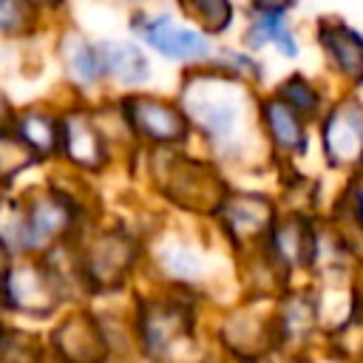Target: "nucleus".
I'll use <instances>...</instances> for the list:
<instances>
[{"label": "nucleus", "mask_w": 363, "mask_h": 363, "mask_svg": "<svg viewBox=\"0 0 363 363\" xmlns=\"http://www.w3.org/2000/svg\"><path fill=\"white\" fill-rule=\"evenodd\" d=\"M130 332L136 363H199L210 354L201 295L184 289L164 286L136 295Z\"/></svg>", "instance_id": "obj_1"}, {"label": "nucleus", "mask_w": 363, "mask_h": 363, "mask_svg": "<svg viewBox=\"0 0 363 363\" xmlns=\"http://www.w3.org/2000/svg\"><path fill=\"white\" fill-rule=\"evenodd\" d=\"M71 295L43 255L11 258L0 272V318L23 326H48Z\"/></svg>", "instance_id": "obj_2"}, {"label": "nucleus", "mask_w": 363, "mask_h": 363, "mask_svg": "<svg viewBox=\"0 0 363 363\" xmlns=\"http://www.w3.org/2000/svg\"><path fill=\"white\" fill-rule=\"evenodd\" d=\"M272 301L241 298L207 318V343L224 363H261L275 346Z\"/></svg>", "instance_id": "obj_3"}, {"label": "nucleus", "mask_w": 363, "mask_h": 363, "mask_svg": "<svg viewBox=\"0 0 363 363\" xmlns=\"http://www.w3.org/2000/svg\"><path fill=\"white\" fill-rule=\"evenodd\" d=\"M85 301L108 298L128 286L139 264V244L125 230H105L77 250Z\"/></svg>", "instance_id": "obj_4"}, {"label": "nucleus", "mask_w": 363, "mask_h": 363, "mask_svg": "<svg viewBox=\"0 0 363 363\" xmlns=\"http://www.w3.org/2000/svg\"><path fill=\"white\" fill-rule=\"evenodd\" d=\"M275 346L295 360L318 357L323 346V318L318 286H286L269 303Z\"/></svg>", "instance_id": "obj_5"}, {"label": "nucleus", "mask_w": 363, "mask_h": 363, "mask_svg": "<svg viewBox=\"0 0 363 363\" xmlns=\"http://www.w3.org/2000/svg\"><path fill=\"white\" fill-rule=\"evenodd\" d=\"M45 352L54 363H102L111 357L99 312L85 303L65 306L43 332Z\"/></svg>", "instance_id": "obj_6"}, {"label": "nucleus", "mask_w": 363, "mask_h": 363, "mask_svg": "<svg viewBox=\"0 0 363 363\" xmlns=\"http://www.w3.org/2000/svg\"><path fill=\"white\" fill-rule=\"evenodd\" d=\"M218 213L224 218L227 235L233 238V244L241 252L255 250L267 238L269 227L275 224L272 204L267 199H261V196H238L233 201L224 199L221 207H218Z\"/></svg>", "instance_id": "obj_7"}, {"label": "nucleus", "mask_w": 363, "mask_h": 363, "mask_svg": "<svg viewBox=\"0 0 363 363\" xmlns=\"http://www.w3.org/2000/svg\"><path fill=\"white\" fill-rule=\"evenodd\" d=\"M170 199L187 210H218L224 201V184L204 164L182 162L170 170Z\"/></svg>", "instance_id": "obj_8"}, {"label": "nucleus", "mask_w": 363, "mask_h": 363, "mask_svg": "<svg viewBox=\"0 0 363 363\" xmlns=\"http://www.w3.org/2000/svg\"><path fill=\"white\" fill-rule=\"evenodd\" d=\"M187 105L193 119L210 136H227L238 122V91L227 85H196L187 91Z\"/></svg>", "instance_id": "obj_9"}, {"label": "nucleus", "mask_w": 363, "mask_h": 363, "mask_svg": "<svg viewBox=\"0 0 363 363\" xmlns=\"http://www.w3.org/2000/svg\"><path fill=\"white\" fill-rule=\"evenodd\" d=\"M156 267L167 281L164 286L201 295V281L207 278V261L193 244L179 241V238L164 241L156 250Z\"/></svg>", "instance_id": "obj_10"}, {"label": "nucleus", "mask_w": 363, "mask_h": 363, "mask_svg": "<svg viewBox=\"0 0 363 363\" xmlns=\"http://www.w3.org/2000/svg\"><path fill=\"white\" fill-rule=\"evenodd\" d=\"M323 145L335 164L357 162L363 156V108L357 102H343L329 113Z\"/></svg>", "instance_id": "obj_11"}, {"label": "nucleus", "mask_w": 363, "mask_h": 363, "mask_svg": "<svg viewBox=\"0 0 363 363\" xmlns=\"http://www.w3.org/2000/svg\"><path fill=\"white\" fill-rule=\"evenodd\" d=\"M145 40L147 45H153L159 54L173 57V60H199L210 54L207 40L199 31L182 28L167 17H156L145 26Z\"/></svg>", "instance_id": "obj_12"}, {"label": "nucleus", "mask_w": 363, "mask_h": 363, "mask_svg": "<svg viewBox=\"0 0 363 363\" xmlns=\"http://www.w3.org/2000/svg\"><path fill=\"white\" fill-rule=\"evenodd\" d=\"M128 111H130L133 125L153 142H176L187 133L184 116L159 99H130Z\"/></svg>", "instance_id": "obj_13"}, {"label": "nucleus", "mask_w": 363, "mask_h": 363, "mask_svg": "<svg viewBox=\"0 0 363 363\" xmlns=\"http://www.w3.org/2000/svg\"><path fill=\"white\" fill-rule=\"evenodd\" d=\"M320 40L332 54V60L337 62V68L349 74L354 82H363V40L340 23H323Z\"/></svg>", "instance_id": "obj_14"}, {"label": "nucleus", "mask_w": 363, "mask_h": 363, "mask_svg": "<svg viewBox=\"0 0 363 363\" xmlns=\"http://www.w3.org/2000/svg\"><path fill=\"white\" fill-rule=\"evenodd\" d=\"M0 363H48L43 332L9 320L0 337Z\"/></svg>", "instance_id": "obj_15"}, {"label": "nucleus", "mask_w": 363, "mask_h": 363, "mask_svg": "<svg viewBox=\"0 0 363 363\" xmlns=\"http://www.w3.org/2000/svg\"><path fill=\"white\" fill-rule=\"evenodd\" d=\"M62 142H65V150L74 162H79L85 167H96L102 162L99 133L94 130V125L85 116H71L62 125Z\"/></svg>", "instance_id": "obj_16"}, {"label": "nucleus", "mask_w": 363, "mask_h": 363, "mask_svg": "<svg viewBox=\"0 0 363 363\" xmlns=\"http://www.w3.org/2000/svg\"><path fill=\"white\" fill-rule=\"evenodd\" d=\"M264 113H267V122H269V130H272L275 142L284 150H301L303 147V128H301L298 113H292L289 105L272 99V102L264 105Z\"/></svg>", "instance_id": "obj_17"}, {"label": "nucleus", "mask_w": 363, "mask_h": 363, "mask_svg": "<svg viewBox=\"0 0 363 363\" xmlns=\"http://www.w3.org/2000/svg\"><path fill=\"white\" fill-rule=\"evenodd\" d=\"M60 125L43 113H28L20 122V139L34 150V153H51L60 142Z\"/></svg>", "instance_id": "obj_18"}, {"label": "nucleus", "mask_w": 363, "mask_h": 363, "mask_svg": "<svg viewBox=\"0 0 363 363\" xmlns=\"http://www.w3.org/2000/svg\"><path fill=\"white\" fill-rule=\"evenodd\" d=\"M184 14L196 23H201L207 31H224L233 20L230 0H179Z\"/></svg>", "instance_id": "obj_19"}, {"label": "nucleus", "mask_w": 363, "mask_h": 363, "mask_svg": "<svg viewBox=\"0 0 363 363\" xmlns=\"http://www.w3.org/2000/svg\"><path fill=\"white\" fill-rule=\"evenodd\" d=\"M105 62L125 82H139V79L147 77V62H145L142 51L133 48V45H113V48H108Z\"/></svg>", "instance_id": "obj_20"}, {"label": "nucleus", "mask_w": 363, "mask_h": 363, "mask_svg": "<svg viewBox=\"0 0 363 363\" xmlns=\"http://www.w3.org/2000/svg\"><path fill=\"white\" fill-rule=\"evenodd\" d=\"M34 159H37V153L23 139H11V136L0 133V182H9L23 167H28Z\"/></svg>", "instance_id": "obj_21"}, {"label": "nucleus", "mask_w": 363, "mask_h": 363, "mask_svg": "<svg viewBox=\"0 0 363 363\" xmlns=\"http://www.w3.org/2000/svg\"><path fill=\"white\" fill-rule=\"evenodd\" d=\"M62 54H65V62H68V68L79 77V79H94L96 74H99V62H96V54H94V48L91 45H85L82 40H77V37H71V40H65V48H62Z\"/></svg>", "instance_id": "obj_22"}, {"label": "nucleus", "mask_w": 363, "mask_h": 363, "mask_svg": "<svg viewBox=\"0 0 363 363\" xmlns=\"http://www.w3.org/2000/svg\"><path fill=\"white\" fill-rule=\"evenodd\" d=\"M272 37L281 43V51H286V54H295V43H292V37L286 34L284 23H281L275 14H269V17L258 20V23L252 26V31H250L247 43H250L252 48H258V45H264V43H267V40H272Z\"/></svg>", "instance_id": "obj_23"}, {"label": "nucleus", "mask_w": 363, "mask_h": 363, "mask_svg": "<svg viewBox=\"0 0 363 363\" xmlns=\"http://www.w3.org/2000/svg\"><path fill=\"white\" fill-rule=\"evenodd\" d=\"M31 23V11L26 0H0V28L3 31H23Z\"/></svg>", "instance_id": "obj_24"}, {"label": "nucleus", "mask_w": 363, "mask_h": 363, "mask_svg": "<svg viewBox=\"0 0 363 363\" xmlns=\"http://www.w3.org/2000/svg\"><path fill=\"white\" fill-rule=\"evenodd\" d=\"M284 96H286L298 111H312V108L318 105V99H315L312 88H309V85H303L301 79L286 82V85H284Z\"/></svg>", "instance_id": "obj_25"}, {"label": "nucleus", "mask_w": 363, "mask_h": 363, "mask_svg": "<svg viewBox=\"0 0 363 363\" xmlns=\"http://www.w3.org/2000/svg\"><path fill=\"white\" fill-rule=\"evenodd\" d=\"M295 0H255V6L261 9V11H267V14H278V11H284V9H289Z\"/></svg>", "instance_id": "obj_26"}, {"label": "nucleus", "mask_w": 363, "mask_h": 363, "mask_svg": "<svg viewBox=\"0 0 363 363\" xmlns=\"http://www.w3.org/2000/svg\"><path fill=\"white\" fill-rule=\"evenodd\" d=\"M357 224H360V233H363V190L357 193Z\"/></svg>", "instance_id": "obj_27"}, {"label": "nucleus", "mask_w": 363, "mask_h": 363, "mask_svg": "<svg viewBox=\"0 0 363 363\" xmlns=\"http://www.w3.org/2000/svg\"><path fill=\"white\" fill-rule=\"evenodd\" d=\"M199 363H224V360H221V357H216V354L210 352V354H204V357H201Z\"/></svg>", "instance_id": "obj_28"}, {"label": "nucleus", "mask_w": 363, "mask_h": 363, "mask_svg": "<svg viewBox=\"0 0 363 363\" xmlns=\"http://www.w3.org/2000/svg\"><path fill=\"white\" fill-rule=\"evenodd\" d=\"M102 363H136V360H128V357H105Z\"/></svg>", "instance_id": "obj_29"}, {"label": "nucleus", "mask_w": 363, "mask_h": 363, "mask_svg": "<svg viewBox=\"0 0 363 363\" xmlns=\"http://www.w3.org/2000/svg\"><path fill=\"white\" fill-rule=\"evenodd\" d=\"M6 113H9V108H6V102H3V96H0V125L6 122Z\"/></svg>", "instance_id": "obj_30"}, {"label": "nucleus", "mask_w": 363, "mask_h": 363, "mask_svg": "<svg viewBox=\"0 0 363 363\" xmlns=\"http://www.w3.org/2000/svg\"><path fill=\"white\" fill-rule=\"evenodd\" d=\"M31 3H45V6H57L60 0H31Z\"/></svg>", "instance_id": "obj_31"}, {"label": "nucleus", "mask_w": 363, "mask_h": 363, "mask_svg": "<svg viewBox=\"0 0 363 363\" xmlns=\"http://www.w3.org/2000/svg\"><path fill=\"white\" fill-rule=\"evenodd\" d=\"M6 323H9V320H6V318H0V337H3V332H6Z\"/></svg>", "instance_id": "obj_32"}, {"label": "nucleus", "mask_w": 363, "mask_h": 363, "mask_svg": "<svg viewBox=\"0 0 363 363\" xmlns=\"http://www.w3.org/2000/svg\"><path fill=\"white\" fill-rule=\"evenodd\" d=\"M301 363H320V360H315V357H309V360H301Z\"/></svg>", "instance_id": "obj_33"}]
</instances>
